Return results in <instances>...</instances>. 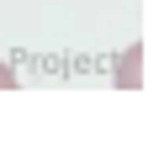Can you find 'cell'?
Returning a JSON list of instances; mask_svg holds the SVG:
<instances>
[{"mask_svg":"<svg viewBox=\"0 0 159 159\" xmlns=\"http://www.w3.org/2000/svg\"><path fill=\"white\" fill-rule=\"evenodd\" d=\"M16 85H21V80L11 74V64H0V90H16Z\"/></svg>","mask_w":159,"mask_h":159,"instance_id":"obj_1","label":"cell"}]
</instances>
